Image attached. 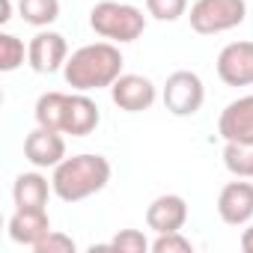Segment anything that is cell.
I'll list each match as a JSON object with an SVG mask.
<instances>
[{
    "mask_svg": "<svg viewBox=\"0 0 253 253\" xmlns=\"http://www.w3.org/2000/svg\"><path fill=\"white\" fill-rule=\"evenodd\" d=\"M122 51L116 48V42H92L78 48L75 54H69L66 66H63V78L72 89L78 92H92V89H110L113 81L122 75Z\"/></svg>",
    "mask_w": 253,
    "mask_h": 253,
    "instance_id": "1",
    "label": "cell"
},
{
    "mask_svg": "<svg viewBox=\"0 0 253 253\" xmlns=\"http://www.w3.org/2000/svg\"><path fill=\"white\" fill-rule=\"evenodd\" d=\"M110 176H113V167L104 155L81 152V155L63 158L54 167L51 185H54V194L63 203H84V200L101 194L107 188Z\"/></svg>",
    "mask_w": 253,
    "mask_h": 253,
    "instance_id": "2",
    "label": "cell"
},
{
    "mask_svg": "<svg viewBox=\"0 0 253 253\" xmlns=\"http://www.w3.org/2000/svg\"><path fill=\"white\" fill-rule=\"evenodd\" d=\"M89 27L95 36L116 42V45H128L143 36L146 30V15L143 9L131 3H119V0H101L89 9Z\"/></svg>",
    "mask_w": 253,
    "mask_h": 253,
    "instance_id": "3",
    "label": "cell"
},
{
    "mask_svg": "<svg viewBox=\"0 0 253 253\" xmlns=\"http://www.w3.org/2000/svg\"><path fill=\"white\" fill-rule=\"evenodd\" d=\"M247 0H197L191 6V30L200 36H217L244 24Z\"/></svg>",
    "mask_w": 253,
    "mask_h": 253,
    "instance_id": "4",
    "label": "cell"
},
{
    "mask_svg": "<svg viewBox=\"0 0 253 253\" xmlns=\"http://www.w3.org/2000/svg\"><path fill=\"white\" fill-rule=\"evenodd\" d=\"M161 98H164V107H167L173 116H194V113H200V107H203V101H206L203 78H200L197 72L179 69V72H173V75L164 81Z\"/></svg>",
    "mask_w": 253,
    "mask_h": 253,
    "instance_id": "5",
    "label": "cell"
},
{
    "mask_svg": "<svg viewBox=\"0 0 253 253\" xmlns=\"http://www.w3.org/2000/svg\"><path fill=\"white\" fill-rule=\"evenodd\" d=\"M66 60H69V42L63 33L39 30L27 45V63L36 75H54L66 66Z\"/></svg>",
    "mask_w": 253,
    "mask_h": 253,
    "instance_id": "6",
    "label": "cell"
},
{
    "mask_svg": "<svg viewBox=\"0 0 253 253\" xmlns=\"http://www.w3.org/2000/svg\"><path fill=\"white\" fill-rule=\"evenodd\" d=\"M110 98L125 113H143V110H149L155 104L158 89L146 75H125L122 72L110 86Z\"/></svg>",
    "mask_w": 253,
    "mask_h": 253,
    "instance_id": "7",
    "label": "cell"
},
{
    "mask_svg": "<svg viewBox=\"0 0 253 253\" xmlns=\"http://www.w3.org/2000/svg\"><path fill=\"white\" fill-rule=\"evenodd\" d=\"M217 214L229 226H247L253 220V182H226L217 194Z\"/></svg>",
    "mask_w": 253,
    "mask_h": 253,
    "instance_id": "8",
    "label": "cell"
},
{
    "mask_svg": "<svg viewBox=\"0 0 253 253\" xmlns=\"http://www.w3.org/2000/svg\"><path fill=\"white\" fill-rule=\"evenodd\" d=\"M217 78L226 86H253V42H229L217 54Z\"/></svg>",
    "mask_w": 253,
    "mask_h": 253,
    "instance_id": "9",
    "label": "cell"
},
{
    "mask_svg": "<svg viewBox=\"0 0 253 253\" xmlns=\"http://www.w3.org/2000/svg\"><path fill=\"white\" fill-rule=\"evenodd\" d=\"M217 134L223 143H253V95H238L220 110Z\"/></svg>",
    "mask_w": 253,
    "mask_h": 253,
    "instance_id": "10",
    "label": "cell"
},
{
    "mask_svg": "<svg viewBox=\"0 0 253 253\" xmlns=\"http://www.w3.org/2000/svg\"><path fill=\"white\" fill-rule=\"evenodd\" d=\"M24 158L39 170H48V167L54 170L66 158V137L60 131L36 125V128L24 137Z\"/></svg>",
    "mask_w": 253,
    "mask_h": 253,
    "instance_id": "11",
    "label": "cell"
},
{
    "mask_svg": "<svg viewBox=\"0 0 253 253\" xmlns=\"http://www.w3.org/2000/svg\"><path fill=\"white\" fill-rule=\"evenodd\" d=\"M185 223H188V203L179 194H161L146 209V226L155 235H161V232H179Z\"/></svg>",
    "mask_w": 253,
    "mask_h": 253,
    "instance_id": "12",
    "label": "cell"
},
{
    "mask_svg": "<svg viewBox=\"0 0 253 253\" xmlns=\"http://www.w3.org/2000/svg\"><path fill=\"white\" fill-rule=\"evenodd\" d=\"M48 232H51L48 209H15V214L9 217V238L15 244L36 247Z\"/></svg>",
    "mask_w": 253,
    "mask_h": 253,
    "instance_id": "13",
    "label": "cell"
},
{
    "mask_svg": "<svg viewBox=\"0 0 253 253\" xmlns=\"http://www.w3.org/2000/svg\"><path fill=\"white\" fill-rule=\"evenodd\" d=\"M101 122V110L98 104L86 95V92H69V110H66V128L63 134H72V137H86L98 128Z\"/></svg>",
    "mask_w": 253,
    "mask_h": 253,
    "instance_id": "14",
    "label": "cell"
},
{
    "mask_svg": "<svg viewBox=\"0 0 253 253\" xmlns=\"http://www.w3.org/2000/svg\"><path fill=\"white\" fill-rule=\"evenodd\" d=\"M54 194V185L42 176V173H21L12 185V200L15 209H45L48 197Z\"/></svg>",
    "mask_w": 253,
    "mask_h": 253,
    "instance_id": "15",
    "label": "cell"
},
{
    "mask_svg": "<svg viewBox=\"0 0 253 253\" xmlns=\"http://www.w3.org/2000/svg\"><path fill=\"white\" fill-rule=\"evenodd\" d=\"M66 110H69V92H42L36 98V125L42 128H51V131H60L66 128Z\"/></svg>",
    "mask_w": 253,
    "mask_h": 253,
    "instance_id": "16",
    "label": "cell"
},
{
    "mask_svg": "<svg viewBox=\"0 0 253 253\" xmlns=\"http://www.w3.org/2000/svg\"><path fill=\"white\" fill-rule=\"evenodd\" d=\"M18 12L30 27H48L60 18V0H18Z\"/></svg>",
    "mask_w": 253,
    "mask_h": 253,
    "instance_id": "17",
    "label": "cell"
},
{
    "mask_svg": "<svg viewBox=\"0 0 253 253\" xmlns=\"http://www.w3.org/2000/svg\"><path fill=\"white\" fill-rule=\"evenodd\" d=\"M223 167L235 179H253V143H223Z\"/></svg>",
    "mask_w": 253,
    "mask_h": 253,
    "instance_id": "18",
    "label": "cell"
},
{
    "mask_svg": "<svg viewBox=\"0 0 253 253\" xmlns=\"http://www.w3.org/2000/svg\"><path fill=\"white\" fill-rule=\"evenodd\" d=\"M24 60H27L24 42L12 33H0V72H15L18 66H24Z\"/></svg>",
    "mask_w": 253,
    "mask_h": 253,
    "instance_id": "19",
    "label": "cell"
},
{
    "mask_svg": "<svg viewBox=\"0 0 253 253\" xmlns=\"http://www.w3.org/2000/svg\"><path fill=\"white\" fill-rule=\"evenodd\" d=\"M107 247L119 250V253H146V250H152V241H146V235L140 229H119Z\"/></svg>",
    "mask_w": 253,
    "mask_h": 253,
    "instance_id": "20",
    "label": "cell"
},
{
    "mask_svg": "<svg viewBox=\"0 0 253 253\" xmlns=\"http://www.w3.org/2000/svg\"><path fill=\"white\" fill-rule=\"evenodd\" d=\"M146 12L155 21H179L188 12V0H146Z\"/></svg>",
    "mask_w": 253,
    "mask_h": 253,
    "instance_id": "21",
    "label": "cell"
},
{
    "mask_svg": "<svg viewBox=\"0 0 253 253\" xmlns=\"http://www.w3.org/2000/svg\"><path fill=\"white\" fill-rule=\"evenodd\" d=\"M152 253H194V244L191 238L179 232H161L155 241H152Z\"/></svg>",
    "mask_w": 253,
    "mask_h": 253,
    "instance_id": "22",
    "label": "cell"
},
{
    "mask_svg": "<svg viewBox=\"0 0 253 253\" xmlns=\"http://www.w3.org/2000/svg\"><path fill=\"white\" fill-rule=\"evenodd\" d=\"M75 238L72 235H66V232H57V229H51L33 250L36 253H75Z\"/></svg>",
    "mask_w": 253,
    "mask_h": 253,
    "instance_id": "23",
    "label": "cell"
},
{
    "mask_svg": "<svg viewBox=\"0 0 253 253\" xmlns=\"http://www.w3.org/2000/svg\"><path fill=\"white\" fill-rule=\"evenodd\" d=\"M241 250L244 253H253V223H247V229L241 232Z\"/></svg>",
    "mask_w": 253,
    "mask_h": 253,
    "instance_id": "24",
    "label": "cell"
},
{
    "mask_svg": "<svg viewBox=\"0 0 253 253\" xmlns=\"http://www.w3.org/2000/svg\"><path fill=\"white\" fill-rule=\"evenodd\" d=\"M12 18V0H0V24H6Z\"/></svg>",
    "mask_w": 253,
    "mask_h": 253,
    "instance_id": "25",
    "label": "cell"
}]
</instances>
